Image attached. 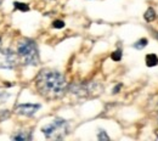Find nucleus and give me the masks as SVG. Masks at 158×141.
I'll list each match as a JSON object with an SVG mask.
<instances>
[{"label":"nucleus","mask_w":158,"mask_h":141,"mask_svg":"<svg viewBox=\"0 0 158 141\" xmlns=\"http://www.w3.org/2000/svg\"><path fill=\"white\" fill-rule=\"evenodd\" d=\"M98 138H99V140H110V136L106 134V131L105 130H102V129H100L99 130V134H98Z\"/></svg>","instance_id":"obj_13"},{"label":"nucleus","mask_w":158,"mask_h":141,"mask_svg":"<svg viewBox=\"0 0 158 141\" xmlns=\"http://www.w3.org/2000/svg\"><path fill=\"white\" fill-rule=\"evenodd\" d=\"M41 131L46 139L61 140L68 134V123L62 118H55L52 123L43 126Z\"/></svg>","instance_id":"obj_3"},{"label":"nucleus","mask_w":158,"mask_h":141,"mask_svg":"<svg viewBox=\"0 0 158 141\" xmlns=\"http://www.w3.org/2000/svg\"><path fill=\"white\" fill-rule=\"evenodd\" d=\"M156 134H157V136H158V130H157V131H156Z\"/></svg>","instance_id":"obj_17"},{"label":"nucleus","mask_w":158,"mask_h":141,"mask_svg":"<svg viewBox=\"0 0 158 141\" xmlns=\"http://www.w3.org/2000/svg\"><path fill=\"white\" fill-rule=\"evenodd\" d=\"M143 19H145V21H147V22H152V21L156 20L157 19V15H156L155 9L153 7H148L146 10L145 15H143Z\"/></svg>","instance_id":"obj_8"},{"label":"nucleus","mask_w":158,"mask_h":141,"mask_svg":"<svg viewBox=\"0 0 158 141\" xmlns=\"http://www.w3.org/2000/svg\"><path fill=\"white\" fill-rule=\"evenodd\" d=\"M10 97V93H7L6 90L4 89H0V103H4L6 102V100Z\"/></svg>","instance_id":"obj_11"},{"label":"nucleus","mask_w":158,"mask_h":141,"mask_svg":"<svg viewBox=\"0 0 158 141\" xmlns=\"http://www.w3.org/2000/svg\"><path fill=\"white\" fill-rule=\"evenodd\" d=\"M0 56H1V60H0V68H4V69H14L17 63V56L11 49H4L0 51Z\"/></svg>","instance_id":"obj_4"},{"label":"nucleus","mask_w":158,"mask_h":141,"mask_svg":"<svg viewBox=\"0 0 158 141\" xmlns=\"http://www.w3.org/2000/svg\"><path fill=\"white\" fill-rule=\"evenodd\" d=\"M39 108H40V105H38V103H22V105H19V106L15 108V112H16L17 114H21V116L31 117V116H33Z\"/></svg>","instance_id":"obj_5"},{"label":"nucleus","mask_w":158,"mask_h":141,"mask_svg":"<svg viewBox=\"0 0 158 141\" xmlns=\"http://www.w3.org/2000/svg\"><path fill=\"white\" fill-rule=\"evenodd\" d=\"M37 89L41 96L57 99L63 95L67 83L64 77L55 69H41L35 79Z\"/></svg>","instance_id":"obj_1"},{"label":"nucleus","mask_w":158,"mask_h":141,"mask_svg":"<svg viewBox=\"0 0 158 141\" xmlns=\"http://www.w3.org/2000/svg\"><path fill=\"white\" fill-rule=\"evenodd\" d=\"M11 139L12 140H20V141H26V140H31L32 139V135H31V133H27V131H17L15 135H12L11 136Z\"/></svg>","instance_id":"obj_6"},{"label":"nucleus","mask_w":158,"mask_h":141,"mask_svg":"<svg viewBox=\"0 0 158 141\" xmlns=\"http://www.w3.org/2000/svg\"><path fill=\"white\" fill-rule=\"evenodd\" d=\"M122 86H123V84H120V83H119V84H117V85L113 88V94H118V91L122 89Z\"/></svg>","instance_id":"obj_16"},{"label":"nucleus","mask_w":158,"mask_h":141,"mask_svg":"<svg viewBox=\"0 0 158 141\" xmlns=\"http://www.w3.org/2000/svg\"><path fill=\"white\" fill-rule=\"evenodd\" d=\"M17 55L23 64L37 66L39 64V52L35 41L32 39H23L17 45Z\"/></svg>","instance_id":"obj_2"},{"label":"nucleus","mask_w":158,"mask_h":141,"mask_svg":"<svg viewBox=\"0 0 158 141\" xmlns=\"http://www.w3.org/2000/svg\"><path fill=\"white\" fill-rule=\"evenodd\" d=\"M14 7H15L16 10L22 11V12H27V11H29V6H28V4H26V2L15 1V2H14Z\"/></svg>","instance_id":"obj_9"},{"label":"nucleus","mask_w":158,"mask_h":141,"mask_svg":"<svg viewBox=\"0 0 158 141\" xmlns=\"http://www.w3.org/2000/svg\"><path fill=\"white\" fill-rule=\"evenodd\" d=\"M52 27H54V28H57V29H61V28L64 27V22L61 20L54 21V22H52Z\"/></svg>","instance_id":"obj_14"},{"label":"nucleus","mask_w":158,"mask_h":141,"mask_svg":"<svg viewBox=\"0 0 158 141\" xmlns=\"http://www.w3.org/2000/svg\"><path fill=\"white\" fill-rule=\"evenodd\" d=\"M111 59H112L113 61H120L122 60V50L118 49V50L113 51V52H112V55H111Z\"/></svg>","instance_id":"obj_12"},{"label":"nucleus","mask_w":158,"mask_h":141,"mask_svg":"<svg viewBox=\"0 0 158 141\" xmlns=\"http://www.w3.org/2000/svg\"><path fill=\"white\" fill-rule=\"evenodd\" d=\"M145 61H146L147 67H155V66L158 64V57L156 54H148V55H146Z\"/></svg>","instance_id":"obj_7"},{"label":"nucleus","mask_w":158,"mask_h":141,"mask_svg":"<svg viewBox=\"0 0 158 141\" xmlns=\"http://www.w3.org/2000/svg\"><path fill=\"white\" fill-rule=\"evenodd\" d=\"M0 44H1V37H0Z\"/></svg>","instance_id":"obj_18"},{"label":"nucleus","mask_w":158,"mask_h":141,"mask_svg":"<svg viewBox=\"0 0 158 141\" xmlns=\"http://www.w3.org/2000/svg\"><path fill=\"white\" fill-rule=\"evenodd\" d=\"M147 44H148V40H147L146 38H142V39H140V40H138L134 44V48H135L136 50H142L143 48L147 46Z\"/></svg>","instance_id":"obj_10"},{"label":"nucleus","mask_w":158,"mask_h":141,"mask_svg":"<svg viewBox=\"0 0 158 141\" xmlns=\"http://www.w3.org/2000/svg\"><path fill=\"white\" fill-rule=\"evenodd\" d=\"M9 116H10V111H7V110L0 111V122H2L4 119L9 118Z\"/></svg>","instance_id":"obj_15"}]
</instances>
